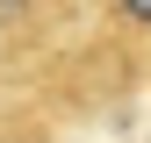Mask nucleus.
<instances>
[{"label": "nucleus", "mask_w": 151, "mask_h": 143, "mask_svg": "<svg viewBox=\"0 0 151 143\" xmlns=\"http://www.w3.org/2000/svg\"><path fill=\"white\" fill-rule=\"evenodd\" d=\"M115 7H122V14H129L137 29H151V0H115Z\"/></svg>", "instance_id": "nucleus-1"}]
</instances>
